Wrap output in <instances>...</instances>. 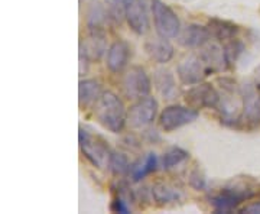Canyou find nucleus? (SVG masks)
I'll return each instance as SVG.
<instances>
[{"label":"nucleus","mask_w":260,"mask_h":214,"mask_svg":"<svg viewBox=\"0 0 260 214\" xmlns=\"http://www.w3.org/2000/svg\"><path fill=\"white\" fill-rule=\"evenodd\" d=\"M145 51L150 59L156 61L159 64H165L172 56H174V47L168 41V38H156V39H149L145 44Z\"/></svg>","instance_id":"obj_16"},{"label":"nucleus","mask_w":260,"mask_h":214,"mask_svg":"<svg viewBox=\"0 0 260 214\" xmlns=\"http://www.w3.org/2000/svg\"><path fill=\"white\" fill-rule=\"evenodd\" d=\"M243 94V119L250 125L260 123V99L254 85L244 84L242 87Z\"/></svg>","instance_id":"obj_12"},{"label":"nucleus","mask_w":260,"mask_h":214,"mask_svg":"<svg viewBox=\"0 0 260 214\" xmlns=\"http://www.w3.org/2000/svg\"><path fill=\"white\" fill-rule=\"evenodd\" d=\"M109 168L114 175H126L130 171V164L123 154L112 152Z\"/></svg>","instance_id":"obj_26"},{"label":"nucleus","mask_w":260,"mask_h":214,"mask_svg":"<svg viewBox=\"0 0 260 214\" xmlns=\"http://www.w3.org/2000/svg\"><path fill=\"white\" fill-rule=\"evenodd\" d=\"M112 210L113 211H116V213H121V214H129L130 213V208L127 207L126 201H124V198H123L120 194H117V196H116V198L113 200Z\"/></svg>","instance_id":"obj_29"},{"label":"nucleus","mask_w":260,"mask_h":214,"mask_svg":"<svg viewBox=\"0 0 260 214\" xmlns=\"http://www.w3.org/2000/svg\"><path fill=\"white\" fill-rule=\"evenodd\" d=\"M78 139H80V148H81L84 157L88 159L94 167L99 169L109 168L112 152L102 138L94 136L87 129L80 128Z\"/></svg>","instance_id":"obj_3"},{"label":"nucleus","mask_w":260,"mask_h":214,"mask_svg":"<svg viewBox=\"0 0 260 214\" xmlns=\"http://www.w3.org/2000/svg\"><path fill=\"white\" fill-rule=\"evenodd\" d=\"M186 159H188V152L186 150L181 148H171L164 155L162 162H164V167L167 169H171V168H175L179 164H182Z\"/></svg>","instance_id":"obj_24"},{"label":"nucleus","mask_w":260,"mask_h":214,"mask_svg":"<svg viewBox=\"0 0 260 214\" xmlns=\"http://www.w3.org/2000/svg\"><path fill=\"white\" fill-rule=\"evenodd\" d=\"M158 113V102L153 97H143L135 103L127 112V125L133 129H142L155 120Z\"/></svg>","instance_id":"obj_7"},{"label":"nucleus","mask_w":260,"mask_h":214,"mask_svg":"<svg viewBox=\"0 0 260 214\" xmlns=\"http://www.w3.org/2000/svg\"><path fill=\"white\" fill-rule=\"evenodd\" d=\"M207 75L210 73L201 55H188L178 64V77L182 84L194 85L201 83Z\"/></svg>","instance_id":"obj_10"},{"label":"nucleus","mask_w":260,"mask_h":214,"mask_svg":"<svg viewBox=\"0 0 260 214\" xmlns=\"http://www.w3.org/2000/svg\"><path fill=\"white\" fill-rule=\"evenodd\" d=\"M254 196L253 191L247 188H237V187H227L223 188L221 193L215 194L210 198V203L213 204L214 210L217 213H230L237 205L242 204L243 201L249 200Z\"/></svg>","instance_id":"obj_6"},{"label":"nucleus","mask_w":260,"mask_h":214,"mask_svg":"<svg viewBox=\"0 0 260 214\" xmlns=\"http://www.w3.org/2000/svg\"><path fill=\"white\" fill-rule=\"evenodd\" d=\"M200 55L205 63L210 74L217 73V71H223L229 66V59H227V55H225V51L221 47H218L217 44H210L208 47L203 49V52Z\"/></svg>","instance_id":"obj_15"},{"label":"nucleus","mask_w":260,"mask_h":214,"mask_svg":"<svg viewBox=\"0 0 260 214\" xmlns=\"http://www.w3.org/2000/svg\"><path fill=\"white\" fill-rule=\"evenodd\" d=\"M152 197L159 205H165L178 201L181 198V193L174 187L164 184V182H158L152 187Z\"/></svg>","instance_id":"obj_22"},{"label":"nucleus","mask_w":260,"mask_h":214,"mask_svg":"<svg viewBox=\"0 0 260 214\" xmlns=\"http://www.w3.org/2000/svg\"><path fill=\"white\" fill-rule=\"evenodd\" d=\"M107 13L100 2H91L87 9V26L90 30H102L103 25L107 19Z\"/></svg>","instance_id":"obj_21"},{"label":"nucleus","mask_w":260,"mask_h":214,"mask_svg":"<svg viewBox=\"0 0 260 214\" xmlns=\"http://www.w3.org/2000/svg\"><path fill=\"white\" fill-rule=\"evenodd\" d=\"M220 84V103L218 110L221 121L229 126H237L243 120V94L242 88L232 78H218Z\"/></svg>","instance_id":"obj_1"},{"label":"nucleus","mask_w":260,"mask_h":214,"mask_svg":"<svg viewBox=\"0 0 260 214\" xmlns=\"http://www.w3.org/2000/svg\"><path fill=\"white\" fill-rule=\"evenodd\" d=\"M185 102L189 107L198 109H217L220 103V93L211 84L198 83V85L188 90L185 94Z\"/></svg>","instance_id":"obj_8"},{"label":"nucleus","mask_w":260,"mask_h":214,"mask_svg":"<svg viewBox=\"0 0 260 214\" xmlns=\"http://www.w3.org/2000/svg\"><path fill=\"white\" fill-rule=\"evenodd\" d=\"M106 51V35L103 30H91L87 39L80 42V52H83L90 61L99 59Z\"/></svg>","instance_id":"obj_17"},{"label":"nucleus","mask_w":260,"mask_h":214,"mask_svg":"<svg viewBox=\"0 0 260 214\" xmlns=\"http://www.w3.org/2000/svg\"><path fill=\"white\" fill-rule=\"evenodd\" d=\"M189 186L192 187L197 191H203L207 187V181L203 172H200V169H192L189 172Z\"/></svg>","instance_id":"obj_27"},{"label":"nucleus","mask_w":260,"mask_h":214,"mask_svg":"<svg viewBox=\"0 0 260 214\" xmlns=\"http://www.w3.org/2000/svg\"><path fill=\"white\" fill-rule=\"evenodd\" d=\"M153 84H155L158 93L165 100H172L177 97V81H175V77L172 74V71H169L168 68H159L155 71Z\"/></svg>","instance_id":"obj_18"},{"label":"nucleus","mask_w":260,"mask_h":214,"mask_svg":"<svg viewBox=\"0 0 260 214\" xmlns=\"http://www.w3.org/2000/svg\"><path fill=\"white\" fill-rule=\"evenodd\" d=\"M224 51H225V55H227L229 63H233V61L237 59V56L242 54L243 44L242 42H239V41H234V39H233L232 42L224 48Z\"/></svg>","instance_id":"obj_28"},{"label":"nucleus","mask_w":260,"mask_h":214,"mask_svg":"<svg viewBox=\"0 0 260 214\" xmlns=\"http://www.w3.org/2000/svg\"><path fill=\"white\" fill-rule=\"evenodd\" d=\"M126 20L135 34L145 35L149 30L146 0H129L126 6Z\"/></svg>","instance_id":"obj_11"},{"label":"nucleus","mask_w":260,"mask_h":214,"mask_svg":"<svg viewBox=\"0 0 260 214\" xmlns=\"http://www.w3.org/2000/svg\"><path fill=\"white\" fill-rule=\"evenodd\" d=\"M129 0H106L107 5V12L110 18L120 23L123 19H126V6Z\"/></svg>","instance_id":"obj_25"},{"label":"nucleus","mask_w":260,"mask_h":214,"mask_svg":"<svg viewBox=\"0 0 260 214\" xmlns=\"http://www.w3.org/2000/svg\"><path fill=\"white\" fill-rule=\"evenodd\" d=\"M94 114L106 129L113 133L123 131L127 121V112L120 99L112 91H104L95 102Z\"/></svg>","instance_id":"obj_2"},{"label":"nucleus","mask_w":260,"mask_h":214,"mask_svg":"<svg viewBox=\"0 0 260 214\" xmlns=\"http://www.w3.org/2000/svg\"><path fill=\"white\" fill-rule=\"evenodd\" d=\"M210 37H211V32L208 26L191 23L179 32L178 41L185 48H201L208 42Z\"/></svg>","instance_id":"obj_13"},{"label":"nucleus","mask_w":260,"mask_h":214,"mask_svg":"<svg viewBox=\"0 0 260 214\" xmlns=\"http://www.w3.org/2000/svg\"><path fill=\"white\" fill-rule=\"evenodd\" d=\"M129 45L123 41H116L107 51V68L112 73H121L129 61Z\"/></svg>","instance_id":"obj_14"},{"label":"nucleus","mask_w":260,"mask_h":214,"mask_svg":"<svg viewBox=\"0 0 260 214\" xmlns=\"http://www.w3.org/2000/svg\"><path fill=\"white\" fill-rule=\"evenodd\" d=\"M102 85L95 80H81L78 84L80 106H91L102 96Z\"/></svg>","instance_id":"obj_19"},{"label":"nucleus","mask_w":260,"mask_h":214,"mask_svg":"<svg viewBox=\"0 0 260 214\" xmlns=\"http://www.w3.org/2000/svg\"><path fill=\"white\" fill-rule=\"evenodd\" d=\"M242 213L260 214V201H254V203H251V204L246 205L242 210Z\"/></svg>","instance_id":"obj_30"},{"label":"nucleus","mask_w":260,"mask_h":214,"mask_svg":"<svg viewBox=\"0 0 260 214\" xmlns=\"http://www.w3.org/2000/svg\"><path fill=\"white\" fill-rule=\"evenodd\" d=\"M150 80L142 67H132L123 78V90L129 99H143L149 96Z\"/></svg>","instance_id":"obj_9"},{"label":"nucleus","mask_w":260,"mask_h":214,"mask_svg":"<svg viewBox=\"0 0 260 214\" xmlns=\"http://www.w3.org/2000/svg\"><path fill=\"white\" fill-rule=\"evenodd\" d=\"M208 29L211 32V35L215 37L220 41H227V39H233L237 35L239 28L227 20H221V19H211L208 22Z\"/></svg>","instance_id":"obj_20"},{"label":"nucleus","mask_w":260,"mask_h":214,"mask_svg":"<svg viewBox=\"0 0 260 214\" xmlns=\"http://www.w3.org/2000/svg\"><path fill=\"white\" fill-rule=\"evenodd\" d=\"M156 167H158V158H156V155L155 154H148V157L145 158L143 164H139V165L133 167V169H132V178H133V181L138 182L140 179H143L146 175L152 174L156 169Z\"/></svg>","instance_id":"obj_23"},{"label":"nucleus","mask_w":260,"mask_h":214,"mask_svg":"<svg viewBox=\"0 0 260 214\" xmlns=\"http://www.w3.org/2000/svg\"><path fill=\"white\" fill-rule=\"evenodd\" d=\"M152 13L153 22L159 37L175 38L181 32V22L178 15L165 5L162 0H152Z\"/></svg>","instance_id":"obj_4"},{"label":"nucleus","mask_w":260,"mask_h":214,"mask_svg":"<svg viewBox=\"0 0 260 214\" xmlns=\"http://www.w3.org/2000/svg\"><path fill=\"white\" fill-rule=\"evenodd\" d=\"M198 119V110L184 106H169L159 116V125L165 132H174Z\"/></svg>","instance_id":"obj_5"}]
</instances>
